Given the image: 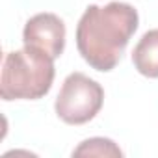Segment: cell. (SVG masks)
<instances>
[{
	"label": "cell",
	"mask_w": 158,
	"mask_h": 158,
	"mask_svg": "<svg viewBox=\"0 0 158 158\" xmlns=\"http://www.w3.org/2000/svg\"><path fill=\"white\" fill-rule=\"evenodd\" d=\"M138 23V11L127 2L89 6L76 26L78 52L95 71L108 73L121 61Z\"/></svg>",
	"instance_id": "6da1fadb"
},
{
	"label": "cell",
	"mask_w": 158,
	"mask_h": 158,
	"mask_svg": "<svg viewBox=\"0 0 158 158\" xmlns=\"http://www.w3.org/2000/svg\"><path fill=\"white\" fill-rule=\"evenodd\" d=\"M54 73V60L37 48L24 47L8 52L0 74V97L4 101H37L50 91Z\"/></svg>",
	"instance_id": "7a4b0ae2"
},
{
	"label": "cell",
	"mask_w": 158,
	"mask_h": 158,
	"mask_svg": "<svg viewBox=\"0 0 158 158\" xmlns=\"http://www.w3.org/2000/svg\"><path fill=\"white\" fill-rule=\"evenodd\" d=\"M104 89L84 73H71L58 93L56 114L67 125H84L91 121L102 108Z\"/></svg>",
	"instance_id": "3957f363"
},
{
	"label": "cell",
	"mask_w": 158,
	"mask_h": 158,
	"mask_svg": "<svg viewBox=\"0 0 158 158\" xmlns=\"http://www.w3.org/2000/svg\"><path fill=\"white\" fill-rule=\"evenodd\" d=\"M23 41L24 47L37 48L56 60L65 48V24L54 13H37L26 21Z\"/></svg>",
	"instance_id": "277c9868"
},
{
	"label": "cell",
	"mask_w": 158,
	"mask_h": 158,
	"mask_svg": "<svg viewBox=\"0 0 158 158\" xmlns=\"http://www.w3.org/2000/svg\"><path fill=\"white\" fill-rule=\"evenodd\" d=\"M132 63L139 74L158 78V28L141 35L132 50Z\"/></svg>",
	"instance_id": "5b68a950"
},
{
	"label": "cell",
	"mask_w": 158,
	"mask_h": 158,
	"mask_svg": "<svg viewBox=\"0 0 158 158\" xmlns=\"http://www.w3.org/2000/svg\"><path fill=\"white\" fill-rule=\"evenodd\" d=\"M73 156H123V151L108 138H89L73 151Z\"/></svg>",
	"instance_id": "8992f818"
}]
</instances>
